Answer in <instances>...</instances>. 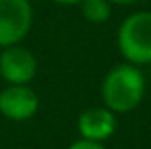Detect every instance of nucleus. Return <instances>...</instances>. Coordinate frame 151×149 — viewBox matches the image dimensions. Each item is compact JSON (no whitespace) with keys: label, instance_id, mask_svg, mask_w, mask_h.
Masks as SVG:
<instances>
[{"label":"nucleus","instance_id":"nucleus-1","mask_svg":"<svg viewBox=\"0 0 151 149\" xmlns=\"http://www.w3.org/2000/svg\"><path fill=\"white\" fill-rule=\"evenodd\" d=\"M100 98L114 114L135 110L145 98V76L141 68L127 61L110 68L102 80Z\"/></svg>","mask_w":151,"mask_h":149},{"label":"nucleus","instance_id":"nucleus-2","mask_svg":"<svg viewBox=\"0 0 151 149\" xmlns=\"http://www.w3.org/2000/svg\"><path fill=\"white\" fill-rule=\"evenodd\" d=\"M116 47L127 63H151V10L129 14L116 31Z\"/></svg>","mask_w":151,"mask_h":149},{"label":"nucleus","instance_id":"nucleus-3","mask_svg":"<svg viewBox=\"0 0 151 149\" xmlns=\"http://www.w3.org/2000/svg\"><path fill=\"white\" fill-rule=\"evenodd\" d=\"M33 27L31 0H0V49L17 45Z\"/></svg>","mask_w":151,"mask_h":149},{"label":"nucleus","instance_id":"nucleus-4","mask_svg":"<svg viewBox=\"0 0 151 149\" xmlns=\"http://www.w3.org/2000/svg\"><path fill=\"white\" fill-rule=\"evenodd\" d=\"M39 110V94L29 84H8L0 92V114L12 123L31 121Z\"/></svg>","mask_w":151,"mask_h":149},{"label":"nucleus","instance_id":"nucleus-5","mask_svg":"<svg viewBox=\"0 0 151 149\" xmlns=\"http://www.w3.org/2000/svg\"><path fill=\"white\" fill-rule=\"evenodd\" d=\"M0 76L6 84H31L37 76V57L21 43L2 47Z\"/></svg>","mask_w":151,"mask_h":149},{"label":"nucleus","instance_id":"nucleus-6","mask_svg":"<svg viewBox=\"0 0 151 149\" xmlns=\"http://www.w3.org/2000/svg\"><path fill=\"white\" fill-rule=\"evenodd\" d=\"M116 127H119L116 114L110 108H106L104 104L102 106H90V108L82 110L78 114V121H76V129H78L80 139L98 141V143L108 141L116 133Z\"/></svg>","mask_w":151,"mask_h":149},{"label":"nucleus","instance_id":"nucleus-7","mask_svg":"<svg viewBox=\"0 0 151 149\" xmlns=\"http://www.w3.org/2000/svg\"><path fill=\"white\" fill-rule=\"evenodd\" d=\"M80 8L84 19L92 25H104L112 14V4L108 0H82Z\"/></svg>","mask_w":151,"mask_h":149},{"label":"nucleus","instance_id":"nucleus-8","mask_svg":"<svg viewBox=\"0 0 151 149\" xmlns=\"http://www.w3.org/2000/svg\"><path fill=\"white\" fill-rule=\"evenodd\" d=\"M68 149H106L104 143H98V141H88V139H78L74 141Z\"/></svg>","mask_w":151,"mask_h":149},{"label":"nucleus","instance_id":"nucleus-9","mask_svg":"<svg viewBox=\"0 0 151 149\" xmlns=\"http://www.w3.org/2000/svg\"><path fill=\"white\" fill-rule=\"evenodd\" d=\"M110 4H116V6H133V4H137L139 0H108Z\"/></svg>","mask_w":151,"mask_h":149},{"label":"nucleus","instance_id":"nucleus-10","mask_svg":"<svg viewBox=\"0 0 151 149\" xmlns=\"http://www.w3.org/2000/svg\"><path fill=\"white\" fill-rule=\"evenodd\" d=\"M55 4H61V6H68V4H80L82 0H51Z\"/></svg>","mask_w":151,"mask_h":149}]
</instances>
